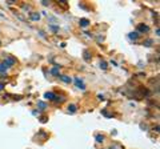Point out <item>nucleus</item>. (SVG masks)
Returning a JSON list of instances; mask_svg holds the SVG:
<instances>
[{"mask_svg":"<svg viewBox=\"0 0 160 149\" xmlns=\"http://www.w3.org/2000/svg\"><path fill=\"white\" fill-rule=\"evenodd\" d=\"M139 37V35H138V32H132L131 35H129V39H132V40H136V39Z\"/></svg>","mask_w":160,"mask_h":149,"instance_id":"4","label":"nucleus"},{"mask_svg":"<svg viewBox=\"0 0 160 149\" xmlns=\"http://www.w3.org/2000/svg\"><path fill=\"white\" fill-rule=\"evenodd\" d=\"M138 29H139V31H142V32H148V27L147 26H144V24H140V26L138 27Z\"/></svg>","mask_w":160,"mask_h":149,"instance_id":"2","label":"nucleus"},{"mask_svg":"<svg viewBox=\"0 0 160 149\" xmlns=\"http://www.w3.org/2000/svg\"><path fill=\"white\" fill-rule=\"evenodd\" d=\"M32 19L33 20H36V19H39V15H32Z\"/></svg>","mask_w":160,"mask_h":149,"instance_id":"12","label":"nucleus"},{"mask_svg":"<svg viewBox=\"0 0 160 149\" xmlns=\"http://www.w3.org/2000/svg\"><path fill=\"white\" fill-rule=\"evenodd\" d=\"M7 71V68L3 65V64H0V72H6Z\"/></svg>","mask_w":160,"mask_h":149,"instance_id":"8","label":"nucleus"},{"mask_svg":"<svg viewBox=\"0 0 160 149\" xmlns=\"http://www.w3.org/2000/svg\"><path fill=\"white\" fill-rule=\"evenodd\" d=\"M60 79H62L63 81H66V83H71V79L67 77V76H60Z\"/></svg>","mask_w":160,"mask_h":149,"instance_id":"7","label":"nucleus"},{"mask_svg":"<svg viewBox=\"0 0 160 149\" xmlns=\"http://www.w3.org/2000/svg\"><path fill=\"white\" fill-rule=\"evenodd\" d=\"M80 24H82L83 27H87L88 26V20L87 19H82V20H80Z\"/></svg>","mask_w":160,"mask_h":149,"instance_id":"6","label":"nucleus"},{"mask_svg":"<svg viewBox=\"0 0 160 149\" xmlns=\"http://www.w3.org/2000/svg\"><path fill=\"white\" fill-rule=\"evenodd\" d=\"M3 88H4V84H3V83H0V91H2Z\"/></svg>","mask_w":160,"mask_h":149,"instance_id":"13","label":"nucleus"},{"mask_svg":"<svg viewBox=\"0 0 160 149\" xmlns=\"http://www.w3.org/2000/svg\"><path fill=\"white\" fill-rule=\"evenodd\" d=\"M44 96H46V99H48V100H53V97H55V95L52 92H47Z\"/></svg>","mask_w":160,"mask_h":149,"instance_id":"3","label":"nucleus"},{"mask_svg":"<svg viewBox=\"0 0 160 149\" xmlns=\"http://www.w3.org/2000/svg\"><path fill=\"white\" fill-rule=\"evenodd\" d=\"M52 73H53V74H58V68H53V69H52Z\"/></svg>","mask_w":160,"mask_h":149,"instance_id":"11","label":"nucleus"},{"mask_svg":"<svg viewBox=\"0 0 160 149\" xmlns=\"http://www.w3.org/2000/svg\"><path fill=\"white\" fill-rule=\"evenodd\" d=\"M96 138H98V142H103V136H96Z\"/></svg>","mask_w":160,"mask_h":149,"instance_id":"9","label":"nucleus"},{"mask_svg":"<svg viewBox=\"0 0 160 149\" xmlns=\"http://www.w3.org/2000/svg\"><path fill=\"white\" fill-rule=\"evenodd\" d=\"M75 83H76V85H78V88H80V89H86V85H84V83H83V80H80V79H75Z\"/></svg>","mask_w":160,"mask_h":149,"instance_id":"1","label":"nucleus"},{"mask_svg":"<svg viewBox=\"0 0 160 149\" xmlns=\"http://www.w3.org/2000/svg\"><path fill=\"white\" fill-rule=\"evenodd\" d=\"M100 67H102L103 69H106V68H107V65H106V63H104V61H103L102 64H100Z\"/></svg>","mask_w":160,"mask_h":149,"instance_id":"10","label":"nucleus"},{"mask_svg":"<svg viewBox=\"0 0 160 149\" xmlns=\"http://www.w3.org/2000/svg\"><path fill=\"white\" fill-rule=\"evenodd\" d=\"M75 111H76V105H73V104H72V105H69V107H68V112L73 113Z\"/></svg>","mask_w":160,"mask_h":149,"instance_id":"5","label":"nucleus"}]
</instances>
